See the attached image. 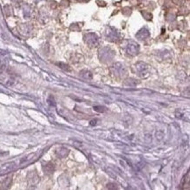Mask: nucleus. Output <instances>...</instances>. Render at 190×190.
<instances>
[{
    "instance_id": "f257e3e1",
    "label": "nucleus",
    "mask_w": 190,
    "mask_h": 190,
    "mask_svg": "<svg viewBox=\"0 0 190 190\" xmlns=\"http://www.w3.org/2000/svg\"><path fill=\"white\" fill-rule=\"evenodd\" d=\"M126 51H127L128 54H130V55H137V52H138V46L136 45L135 43L131 42V44L128 45L127 50H126Z\"/></svg>"
},
{
    "instance_id": "f03ea898",
    "label": "nucleus",
    "mask_w": 190,
    "mask_h": 190,
    "mask_svg": "<svg viewBox=\"0 0 190 190\" xmlns=\"http://www.w3.org/2000/svg\"><path fill=\"white\" fill-rule=\"evenodd\" d=\"M85 39L87 41L88 44L91 45V46H96L97 45V35H95V34H92V38H90V35H86L85 37Z\"/></svg>"
},
{
    "instance_id": "7ed1b4c3",
    "label": "nucleus",
    "mask_w": 190,
    "mask_h": 190,
    "mask_svg": "<svg viewBox=\"0 0 190 190\" xmlns=\"http://www.w3.org/2000/svg\"><path fill=\"white\" fill-rule=\"evenodd\" d=\"M44 172L46 174H50L53 173V172L55 171V167L53 166V164H46L43 167Z\"/></svg>"
},
{
    "instance_id": "20e7f679",
    "label": "nucleus",
    "mask_w": 190,
    "mask_h": 190,
    "mask_svg": "<svg viewBox=\"0 0 190 190\" xmlns=\"http://www.w3.org/2000/svg\"><path fill=\"white\" fill-rule=\"evenodd\" d=\"M94 110L96 111H99V112H104L105 111V108L103 107V106H96L94 107Z\"/></svg>"
}]
</instances>
